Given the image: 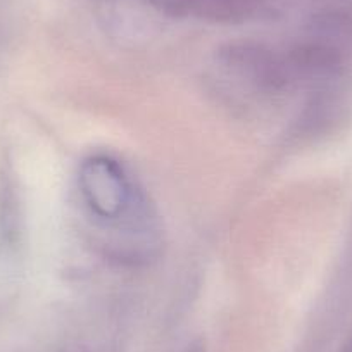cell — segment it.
Instances as JSON below:
<instances>
[{
	"label": "cell",
	"instance_id": "obj_1",
	"mask_svg": "<svg viewBox=\"0 0 352 352\" xmlns=\"http://www.w3.org/2000/svg\"><path fill=\"white\" fill-rule=\"evenodd\" d=\"M81 194L94 214L104 219H118L130 212L133 188L123 169L107 157H94L83 166L80 176Z\"/></svg>",
	"mask_w": 352,
	"mask_h": 352
},
{
	"label": "cell",
	"instance_id": "obj_2",
	"mask_svg": "<svg viewBox=\"0 0 352 352\" xmlns=\"http://www.w3.org/2000/svg\"><path fill=\"white\" fill-rule=\"evenodd\" d=\"M349 352H352V344H351V349H349Z\"/></svg>",
	"mask_w": 352,
	"mask_h": 352
}]
</instances>
